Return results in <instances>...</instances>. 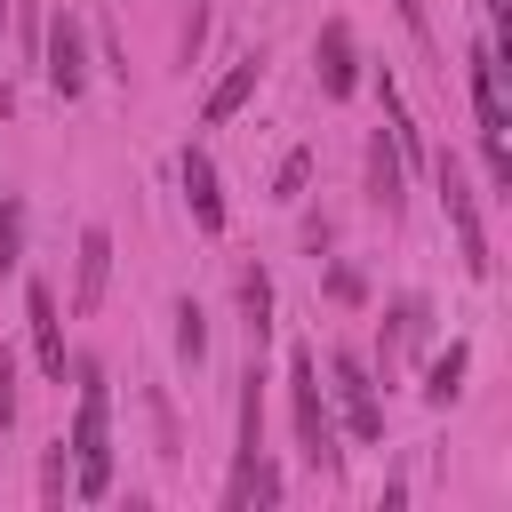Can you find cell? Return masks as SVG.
<instances>
[{
	"label": "cell",
	"mask_w": 512,
	"mask_h": 512,
	"mask_svg": "<svg viewBox=\"0 0 512 512\" xmlns=\"http://www.w3.org/2000/svg\"><path fill=\"white\" fill-rule=\"evenodd\" d=\"M72 376H80V416H72V496H104L112 488V400H104V368L96 360H72Z\"/></svg>",
	"instance_id": "obj_1"
},
{
	"label": "cell",
	"mask_w": 512,
	"mask_h": 512,
	"mask_svg": "<svg viewBox=\"0 0 512 512\" xmlns=\"http://www.w3.org/2000/svg\"><path fill=\"white\" fill-rule=\"evenodd\" d=\"M288 416H296V448H304V464H312V472H336L344 448H336V416H328V392H320V360H312V344L288 352Z\"/></svg>",
	"instance_id": "obj_2"
},
{
	"label": "cell",
	"mask_w": 512,
	"mask_h": 512,
	"mask_svg": "<svg viewBox=\"0 0 512 512\" xmlns=\"http://www.w3.org/2000/svg\"><path fill=\"white\" fill-rule=\"evenodd\" d=\"M472 112H480V152H488V176H496V192H512V144H504V128H512V104H504V48L496 40H472Z\"/></svg>",
	"instance_id": "obj_3"
},
{
	"label": "cell",
	"mask_w": 512,
	"mask_h": 512,
	"mask_svg": "<svg viewBox=\"0 0 512 512\" xmlns=\"http://www.w3.org/2000/svg\"><path fill=\"white\" fill-rule=\"evenodd\" d=\"M432 176H440V208H448V224H456L464 272H472V280H488V272H496V256H488V232H480V200H472V184H464V160H456V152H440V160H432Z\"/></svg>",
	"instance_id": "obj_4"
},
{
	"label": "cell",
	"mask_w": 512,
	"mask_h": 512,
	"mask_svg": "<svg viewBox=\"0 0 512 512\" xmlns=\"http://www.w3.org/2000/svg\"><path fill=\"white\" fill-rule=\"evenodd\" d=\"M328 384H336V400H344V424H352V440H360V448H376V440H384V408H376V384H368V368H360L352 352H328Z\"/></svg>",
	"instance_id": "obj_5"
},
{
	"label": "cell",
	"mask_w": 512,
	"mask_h": 512,
	"mask_svg": "<svg viewBox=\"0 0 512 512\" xmlns=\"http://www.w3.org/2000/svg\"><path fill=\"white\" fill-rule=\"evenodd\" d=\"M48 88H56V96H80V88H88V32H80L72 8L48 16Z\"/></svg>",
	"instance_id": "obj_6"
},
{
	"label": "cell",
	"mask_w": 512,
	"mask_h": 512,
	"mask_svg": "<svg viewBox=\"0 0 512 512\" xmlns=\"http://www.w3.org/2000/svg\"><path fill=\"white\" fill-rule=\"evenodd\" d=\"M312 64H320V96H336V104H344V96L360 88V48H352V24H344V16H328V24H320Z\"/></svg>",
	"instance_id": "obj_7"
},
{
	"label": "cell",
	"mask_w": 512,
	"mask_h": 512,
	"mask_svg": "<svg viewBox=\"0 0 512 512\" xmlns=\"http://www.w3.org/2000/svg\"><path fill=\"white\" fill-rule=\"evenodd\" d=\"M176 176H184V208H192V224L216 240V232H224V184H216V160H208L200 144H184Z\"/></svg>",
	"instance_id": "obj_8"
},
{
	"label": "cell",
	"mask_w": 512,
	"mask_h": 512,
	"mask_svg": "<svg viewBox=\"0 0 512 512\" xmlns=\"http://www.w3.org/2000/svg\"><path fill=\"white\" fill-rule=\"evenodd\" d=\"M368 208H384V216L408 208V160H400V136L392 128L368 136Z\"/></svg>",
	"instance_id": "obj_9"
},
{
	"label": "cell",
	"mask_w": 512,
	"mask_h": 512,
	"mask_svg": "<svg viewBox=\"0 0 512 512\" xmlns=\"http://www.w3.org/2000/svg\"><path fill=\"white\" fill-rule=\"evenodd\" d=\"M424 344H432V304L424 296H392V312H384V368L416 360Z\"/></svg>",
	"instance_id": "obj_10"
},
{
	"label": "cell",
	"mask_w": 512,
	"mask_h": 512,
	"mask_svg": "<svg viewBox=\"0 0 512 512\" xmlns=\"http://www.w3.org/2000/svg\"><path fill=\"white\" fill-rule=\"evenodd\" d=\"M104 280H112V232L88 224L80 232V264H72V312H96L104 304Z\"/></svg>",
	"instance_id": "obj_11"
},
{
	"label": "cell",
	"mask_w": 512,
	"mask_h": 512,
	"mask_svg": "<svg viewBox=\"0 0 512 512\" xmlns=\"http://www.w3.org/2000/svg\"><path fill=\"white\" fill-rule=\"evenodd\" d=\"M24 320H32V352H40V376H56L64 384V328H56V296L32 280L24 288Z\"/></svg>",
	"instance_id": "obj_12"
},
{
	"label": "cell",
	"mask_w": 512,
	"mask_h": 512,
	"mask_svg": "<svg viewBox=\"0 0 512 512\" xmlns=\"http://www.w3.org/2000/svg\"><path fill=\"white\" fill-rule=\"evenodd\" d=\"M256 80H264V56H240V64H232V72H224V80L200 96V120H208V128H224V120H232V112L256 96Z\"/></svg>",
	"instance_id": "obj_13"
},
{
	"label": "cell",
	"mask_w": 512,
	"mask_h": 512,
	"mask_svg": "<svg viewBox=\"0 0 512 512\" xmlns=\"http://www.w3.org/2000/svg\"><path fill=\"white\" fill-rule=\"evenodd\" d=\"M232 296H240V328H248V344L264 352V336H272V280H264V264H240Z\"/></svg>",
	"instance_id": "obj_14"
},
{
	"label": "cell",
	"mask_w": 512,
	"mask_h": 512,
	"mask_svg": "<svg viewBox=\"0 0 512 512\" xmlns=\"http://www.w3.org/2000/svg\"><path fill=\"white\" fill-rule=\"evenodd\" d=\"M464 368H472V344L456 336L448 352H432V360H424V400H432V408H448V400L464 392Z\"/></svg>",
	"instance_id": "obj_15"
},
{
	"label": "cell",
	"mask_w": 512,
	"mask_h": 512,
	"mask_svg": "<svg viewBox=\"0 0 512 512\" xmlns=\"http://www.w3.org/2000/svg\"><path fill=\"white\" fill-rule=\"evenodd\" d=\"M24 232H32V208H24V192H8L0 200V272L24 264Z\"/></svg>",
	"instance_id": "obj_16"
},
{
	"label": "cell",
	"mask_w": 512,
	"mask_h": 512,
	"mask_svg": "<svg viewBox=\"0 0 512 512\" xmlns=\"http://www.w3.org/2000/svg\"><path fill=\"white\" fill-rule=\"evenodd\" d=\"M176 352L200 368L208 360V312H200V296H176Z\"/></svg>",
	"instance_id": "obj_17"
},
{
	"label": "cell",
	"mask_w": 512,
	"mask_h": 512,
	"mask_svg": "<svg viewBox=\"0 0 512 512\" xmlns=\"http://www.w3.org/2000/svg\"><path fill=\"white\" fill-rule=\"evenodd\" d=\"M40 496H48V504H64V496H72V448H64V440L40 456Z\"/></svg>",
	"instance_id": "obj_18"
},
{
	"label": "cell",
	"mask_w": 512,
	"mask_h": 512,
	"mask_svg": "<svg viewBox=\"0 0 512 512\" xmlns=\"http://www.w3.org/2000/svg\"><path fill=\"white\" fill-rule=\"evenodd\" d=\"M304 176H312V152H288L272 176V200H304Z\"/></svg>",
	"instance_id": "obj_19"
},
{
	"label": "cell",
	"mask_w": 512,
	"mask_h": 512,
	"mask_svg": "<svg viewBox=\"0 0 512 512\" xmlns=\"http://www.w3.org/2000/svg\"><path fill=\"white\" fill-rule=\"evenodd\" d=\"M328 296H336V304H360V296H368V280H360L352 264H336V272H328Z\"/></svg>",
	"instance_id": "obj_20"
},
{
	"label": "cell",
	"mask_w": 512,
	"mask_h": 512,
	"mask_svg": "<svg viewBox=\"0 0 512 512\" xmlns=\"http://www.w3.org/2000/svg\"><path fill=\"white\" fill-rule=\"evenodd\" d=\"M16 424V352H0V432Z\"/></svg>",
	"instance_id": "obj_21"
},
{
	"label": "cell",
	"mask_w": 512,
	"mask_h": 512,
	"mask_svg": "<svg viewBox=\"0 0 512 512\" xmlns=\"http://www.w3.org/2000/svg\"><path fill=\"white\" fill-rule=\"evenodd\" d=\"M480 16H488V40L512 48V0H480Z\"/></svg>",
	"instance_id": "obj_22"
},
{
	"label": "cell",
	"mask_w": 512,
	"mask_h": 512,
	"mask_svg": "<svg viewBox=\"0 0 512 512\" xmlns=\"http://www.w3.org/2000/svg\"><path fill=\"white\" fill-rule=\"evenodd\" d=\"M400 16H408V24H416V0H400Z\"/></svg>",
	"instance_id": "obj_23"
},
{
	"label": "cell",
	"mask_w": 512,
	"mask_h": 512,
	"mask_svg": "<svg viewBox=\"0 0 512 512\" xmlns=\"http://www.w3.org/2000/svg\"><path fill=\"white\" fill-rule=\"evenodd\" d=\"M0 24H8V0H0Z\"/></svg>",
	"instance_id": "obj_24"
}]
</instances>
